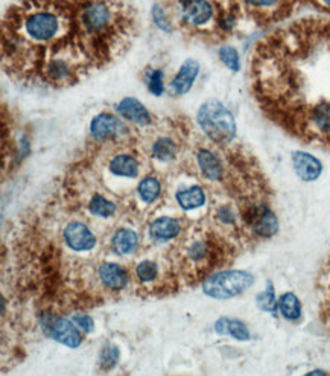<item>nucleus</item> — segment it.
<instances>
[{
	"mask_svg": "<svg viewBox=\"0 0 330 376\" xmlns=\"http://www.w3.org/2000/svg\"><path fill=\"white\" fill-rule=\"evenodd\" d=\"M90 133L93 139L99 142L109 141H121L130 136V128L125 125L123 121L116 117L111 113H101L94 117L90 124Z\"/></svg>",
	"mask_w": 330,
	"mask_h": 376,
	"instance_id": "obj_4",
	"label": "nucleus"
},
{
	"mask_svg": "<svg viewBox=\"0 0 330 376\" xmlns=\"http://www.w3.org/2000/svg\"><path fill=\"white\" fill-rule=\"evenodd\" d=\"M243 220L255 235L263 236V238H268L279 230L277 217L265 204H253V206L245 209Z\"/></svg>",
	"mask_w": 330,
	"mask_h": 376,
	"instance_id": "obj_5",
	"label": "nucleus"
},
{
	"mask_svg": "<svg viewBox=\"0 0 330 376\" xmlns=\"http://www.w3.org/2000/svg\"><path fill=\"white\" fill-rule=\"evenodd\" d=\"M178 156V145L170 137H158L153 144V157L160 162H170Z\"/></svg>",
	"mask_w": 330,
	"mask_h": 376,
	"instance_id": "obj_17",
	"label": "nucleus"
},
{
	"mask_svg": "<svg viewBox=\"0 0 330 376\" xmlns=\"http://www.w3.org/2000/svg\"><path fill=\"white\" fill-rule=\"evenodd\" d=\"M309 375H326V372H321V370H315V372H311Z\"/></svg>",
	"mask_w": 330,
	"mask_h": 376,
	"instance_id": "obj_33",
	"label": "nucleus"
},
{
	"mask_svg": "<svg viewBox=\"0 0 330 376\" xmlns=\"http://www.w3.org/2000/svg\"><path fill=\"white\" fill-rule=\"evenodd\" d=\"M216 218L224 222V224H234V221H236V215H234L233 209L231 208H227V206H222L216 210Z\"/></svg>",
	"mask_w": 330,
	"mask_h": 376,
	"instance_id": "obj_29",
	"label": "nucleus"
},
{
	"mask_svg": "<svg viewBox=\"0 0 330 376\" xmlns=\"http://www.w3.org/2000/svg\"><path fill=\"white\" fill-rule=\"evenodd\" d=\"M219 58L221 61L226 64V66L233 70V72H239L241 69V60H239V53L233 46H224L219 49Z\"/></svg>",
	"mask_w": 330,
	"mask_h": 376,
	"instance_id": "obj_23",
	"label": "nucleus"
},
{
	"mask_svg": "<svg viewBox=\"0 0 330 376\" xmlns=\"http://www.w3.org/2000/svg\"><path fill=\"white\" fill-rule=\"evenodd\" d=\"M279 309L286 320H298L302 317V304L292 293H286L280 297Z\"/></svg>",
	"mask_w": 330,
	"mask_h": 376,
	"instance_id": "obj_18",
	"label": "nucleus"
},
{
	"mask_svg": "<svg viewBox=\"0 0 330 376\" xmlns=\"http://www.w3.org/2000/svg\"><path fill=\"white\" fill-rule=\"evenodd\" d=\"M160 190H162V186H160L158 180L154 177L143 178L141 183H138V188H137L138 195H141L142 201H145V203L155 201L157 197L160 195Z\"/></svg>",
	"mask_w": 330,
	"mask_h": 376,
	"instance_id": "obj_20",
	"label": "nucleus"
},
{
	"mask_svg": "<svg viewBox=\"0 0 330 376\" xmlns=\"http://www.w3.org/2000/svg\"><path fill=\"white\" fill-rule=\"evenodd\" d=\"M180 16L186 25L202 28L215 18V6L210 0H181Z\"/></svg>",
	"mask_w": 330,
	"mask_h": 376,
	"instance_id": "obj_6",
	"label": "nucleus"
},
{
	"mask_svg": "<svg viewBox=\"0 0 330 376\" xmlns=\"http://www.w3.org/2000/svg\"><path fill=\"white\" fill-rule=\"evenodd\" d=\"M318 2L321 4L323 6H326V8H330V0H318Z\"/></svg>",
	"mask_w": 330,
	"mask_h": 376,
	"instance_id": "obj_32",
	"label": "nucleus"
},
{
	"mask_svg": "<svg viewBox=\"0 0 330 376\" xmlns=\"http://www.w3.org/2000/svg\"><path fill=\"white\" fill-rule=\"evenodd\" d=\"M229 318L227 317H222L216 321V325H215V329L218 334H227V331H229Z\"/></svg>",
	"mask_w": 330,
	"mask_h": 376,
	"instance_id": "obj_31",
	"label": "nucleus"
},
{
	"mask_svg": "<svg viewBox=\"0 0 330 376\" xmlns=\"http://www.w3.org/2000/svg\"><path fill=\"white\" fill-rule=\"evenodd\" d=\"M89 210L94 215V217L110 218L116 212V204L98 193V195H93V198L90 200Z\"/></svg>",
	"mask_w": 330,
	"mask_h": 376,
	"instance_id": "obj_19",
	"label": "nucleus"
},
{
	"mask_svg": "<svg viewBox=\"0 0 330 376\" xmlns=\"http://www.w3.org/2000/svg\"><path fill=\"white\" fill-rule=\"evenodd\" d=\"M111 244L117 254H130L137 247V235L130 229H122L114 233Z\"/></svg>",
	"mask_w": 330,
	"mask_h": 376,
	"instance_id": "obj_16",
	"label": "nucleus"
},
{
	"mask_svg": "<svg viewBox=\"0 0 330 376\" xmlns=\"http://www.w3.org/2000/svg\"><path fill=\"white\" fill-rule=\"evenodd\" d=\"M198 124L201 130L218 145L230 144L236 136V122L233 114L219 101L210 100L198 110Z\"/></svg>",
	"mask_w": 330,
	"mask_h": 376,
	"instance_id": "obj_1",
	"label": "nucleus"
},
{
	"mask_svg": "<svg viewBox=\"0 0 330 376\" xmlns=\"http://www.w3.org/2000/svg\"><path fill=\"white\" fill-rule=\"evenodd\" d=\"M153 18H154V23L165 32H170L172 31V25H170V21L165 13V9L160 6V5H154L153 8Z\"/></svg>",
	"mask_w": 330,
	"mask_h": 376,
	"instance_id": "obj_27",
	"label": "nucleus"
},
{
	"mask_svg": "<svg viewBox=\"0 0 330 376\" xmlns=\"http://www.w3.org/2000/svg\"><path fill=\"white\" fill-rule=\"evenodd\" d=\"M64 241L75 252H89L94 249L96 238L87 225L73 221L64 229Z\"/></svg>",
	"mask_w": 330,
	"mask_h": 376,
	"instance_id": "obj_7",
	"label": "nucleus"
},
{
	"mask_svg": "<svg viewBox=\"0 0 330 376\" xmlns=\"http://www.w3.org/2000/svg\"><path fill=\"white\" fill-rule=\"evenodd\" d=\"M136 274L138 277V281L143 282V284L154 282L157 274H158L157 265L153 261H142L136 268Z\"/></svg>",
	"mask_w": 330,
	"mask_h": 376,
	"instance_id": "obj_24",
	"label": "nucleus"
},
{
	"mask_svg": "<svg viewBox=\"0 0 330 376\" xmlns=\"http://www.w3.org/2000/svg\"><path fill=\"white\" fill-rule=\"evenodd\" d=\"M253 284V274L239 270H229L207 277L206 281L202 282V291L209 297L226 300L247 291Z\"/></svg>",
	"mask_w": 330,
	"mask_h": 376,
	"instance_id": "obj_2",
	"label": "nucleus"
},
{
	"mask_svg": "<svg viewBox=\"0 0 330 376\" xmlns=\"http://www.w3.org/2000/svg\"><path fill=\"white\" fill-rule=\"evenodd\" d=\"M117 361H119V349L113 345L105 346L101 352V357H99V364L102 369H113Z\"/></svg>",
	"mask_w": 330,
	"mask_h": 376,
	"instance_id": "obj_25",
	"label": "nucleus"
},
{
	"mask_svg": "<svg viewBox=\"0 0 330 376\" xmlns=\"http://www.w3.org/2000/svg\"><path fill=\"white\" fill-rule=\"evenodd\" d=\"M255 302H258L259 308L266 311V313H275L277 308H279V304H277V300H275V293H274V288L271 284H268V288L258 296Z\"/></svg>",
	"mask_w": 330,
	"mask_h": 376,
	"instance_id": "obj_22",
	"label": "nucleus"
},
{
	"mask_svg": "<svg viewBox=\"0 0 330 376\" xmlns=\"http://www.w3.org/2000/svg\"><path fill=\"white\" fill-rule=\"evenodd\" d=\"M227 332L233 338H236L239 341L250 340V332H248L247 326H245L239 320H230Z\"/></svg>",
	"mask_w": 330,
	"mask_h": 376,
	"instance_id": "obj_26",
	"label": "nucleus"
},
{
	"mask_svg": "<svg viewBox=\"0 0 330 376\" xmlns=\"http://www.w3.org/2000/svg\"><path fill=\"white\" fill-rule=\"evenodd\" d=\"M73 321L77 323L78 328H81L85 332H92L94 329V321L89 316H75Z\"/></svg>",
	"mask_w": 330,
	"mask_h": 376,
	"instance_id": "obj_30",
	"label": "nucleus"
},
{
	"mask_svg": "<svg viewBox=\"0 0 330 376\" xmlns=\"http://www.w3.org/2000/svg\"><path fill=\"white\" fill-rule=\"evenodd\" d=\"M40 323L43 332H45L49 338L61 343V345L69 348H78L81 345V332L67 318L45 313L40 317Z\"/></svg>",
	"mask_w": 330,
	"mask_h": 376,
	"instance_id": "obj_3",
	"label": "nucleus"
},
{
	"mask_svg": "<svg viewBox=\"0 0 330 376\" xmlns=\"http://www.w3.org/2000/svg\"><path fill=\"white\" fill-rule=\"evenodd\" d=\"M197 162L202 176L211 181H219L224 177V165L221 159L207 148H202L197 154Z\"/></svg>",
	"mask_w": 330,
	"mask_h": 376,
	"instance_id": "obj_12",
	"label": "nucleus"
},
{
	"mask_svg": "<svg viewBox=\"0 0 330 376\" xmlns=\"http://www.w3.org/2000/svg\"><path fill=\"white\" fill-rule=\"evenodd\" d=\"M243 2L251 9L268 11V9H274L275 6H279L282 0H243Z\"/></svg>",
	"mask_w": 330,
	"mask_h": 376,
	"instance_id": "obj_28",
	"label": "nucleus"
},
{
	"mask_svg": "<svg viewBox=\"0 0 330 376\" xmlns=\"http://www.w3.org/2000/svg\"><path fill=\"white\" fill-rule=\"evenodd\" d=\"M98 276L99 281L104 284L111 291H121L130 281V276L123 267L113 264V262H105L98 268Z\"/></svg>",
	"mask_w": 330,
	"mask_h": 376,
	"instance_id": "obj_11",
	"label": "nucleus"
},
{
	"mask_svg": "<svg viewBox=\"0 0 330 376\" xmlns=\"http://www.w3.org/2000/svg\"><path fill=\"white\" fill-rule=\"evenodd\" d=\"M198 72H199V64L195 60H186L183 64H181L178 73L169 84L172 95L175 96L186 95L192 89V85H194L198 77Z\"/></svg>",
	"mask_w": 330,
	"mask_h": 376,
	"instance_id": "obj_10",
	"label": "nucleus"
},
{
	"mask_svg": "<svg viewBox=\"0 0 330 376\" xmlns=\"http://www.w3.org/2000/svg\"><path fill=\"white\" fill-rule=\"evenodd\" d=\"M181 232V225L174 218H158L151 224V236L155 241H169L178 236Z\"/></svg>",
	"mask_w": 330,
	"mask_h": 376,
	"instance_id": "obj_14",
	"label": "nucleus"
},
{
	"mask_svg": "<svg viewBox=\"0 0 330 376\" xmlns=\"http://www.w3.org/2000/svg\"><path fill=\"white\" fill-rule=\"evenodd\" d=\"M177 201L185 210L198 209L206 203V193L199 186H192L189 189L180 190L177 193Z\"/></svg>",
	"mask_w": 330,
	"mask_h": 376,
	"instance_id": "obj_15",
	"label": "nucleus"
},
{
	"mask_svg": "<svg viewBox=\"0 0 330 376\" xmlns=\"http://www.w3.org/2000/svg\"><path fill=\"white\" fill-rule=\"evenodd\" d=\"M292 166L295 174L303 181H314L321 176L323 165L317 157L304 151H295L292 154Z\"/></svg>",
	"mask_w": 330,
	"mask_h": 376,
	"instance_id": "obj_9",
	"label": "nucleus"
},
{
	"mask_svg": "<svg viewBox=\"0 0 330 376\" xmlns=\"http://www.w3.org/2000/svg\"><path fill=\"white\" fill-rule=\"evenodd\" d=\"M109 169H110L111 174H114L117 177L134 178L138 176V171H141V163H138V160L134 156L121 153V154L114 156L113 159H110Z\"/></svg>",
	"mask_w": 330,
	"mask_h": 376,
	"instance_id": "obj_13",
	"label": "nucleus"
},
{
	"mask_svg": "<svg viewBox=\"0 0 330 376\" xmlns=\"http://www.w3.org/2000/svg\"><path fill=\"white\" fill-rule=\"evenodd\" d=\"M148 89L155 96H162L165 92V73L160 69H153L146 75Z\"/></svg>",
	"mask_w": 330,
	"mask_h": 376,
	"instance_id": "obj_21",
	"label": "nucleus"
},
{
	"mask_svg": "<svg viewBox=\"0 0 330 376\" xmlns=\"http://www.w3.org/2000/svg\"><path fill=\"white\" fill-rule=\"evenodd\" d=\"M116 110L125 121L133 122L138 127H148L153 124V117L146 107L136 98H125L116 105Z\"/></svg>",
	"mask_w": 330,
	"mask_h": 376,
	"instance_id": "obj_8",
	"label": "nucleus"
}]
</instances>
